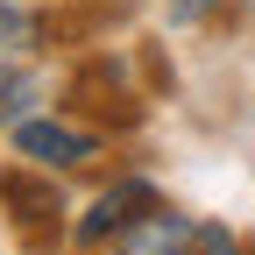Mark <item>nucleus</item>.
Masks as SVG:
<instances>
[{
  "label": "nucleus",
  "instance_id": "nucleus-5",
  "mask_svg": "<svg viewBox=\"0 0 255 255\" xmlns=\"http://www.w3.org/2000/svg\"><path fill=\"white\" fill-rule=\"evenodd\" d=\"M28 100H36V85H28V71H14V64H0V128H14L28 114Z\"/></svg>",
  "mask_w": 255,
  "mask_h": 255
},
{
  "label": "nucleus",
  "instance_id": "nucleus-1",
  "mask_svg": "<svg viewBox=\"0 0 255 255\" xmlns=\"http://www.w3.org/2000/svg\"><path fill=\"white\" fill-rule=\"evenodd\" d=\"M14 149L28 156V163H43V170H78V163L100 156V135H92V128H71V121L21 114V121H14Z\"/></svg>",
  "mask_w": 255,
  "mask_h": 255
},
{
  "label": "nucleus",
  "instance_id": "nucleus-4",
  "mask_svg": "<svg viewBox=\"0 0 255 255\" xmlns=\"http://www.w3.org/2000/svg\"><path fill=\"white\" fill-rule=\"evenodd\" d=\"M28 50H43V14L0 0V64H14V57H28Z\"/></svg>",
  "mask_w": 255,
  "mask_h": 255
},
{
  "label": "nucleus",
  "instance_id": "nucleus-3",
  "mask_svg": "<svg viewBox=\"0 0 255 255\" xmlns=\"http://www.w3.org/2000/svg\"><path fill=\"white\" fill-rule=\"evenodd\" d=\"M156 206V191L142 184V177H128V184H114V191H100V199H92V213L78 220V248H100V241H114L128 220H142Z\"/></svg>",
  "mask_w": 255,
  "mask_h": 255
},
{
  "label": "nucleus",
  "instance_id": "nucleus-6",
  "mask_svg": "<svg viewBox=\"0 0 255 255\" xmlns=\"http://www.w3.org/2000/svg\"><path fill=\"white\" fill-rule=\"evenodd\" d=\"M213 7H220V0H170L177 21H199V14H213Z\"/></svg>",
  "mask_w": 255,
  "mask_h": 255
},
{
  "label": "nucleus",
  "instance_id": "nucleus-2",
  "mask_svg": "<svg viewBox=\"0 0 255 255\" xmlns=\"http://www.w3.org/2000/svg\"><path fill=\"white\" fill-rule=\"evenodd\" d=\"M191 241H199V227H191L184 213L149 206L142 220H128V227L114 234V255H191Z\"/></svg>",
  "mask_w": 255,
  "mask_h": 255
}]
</instances>
